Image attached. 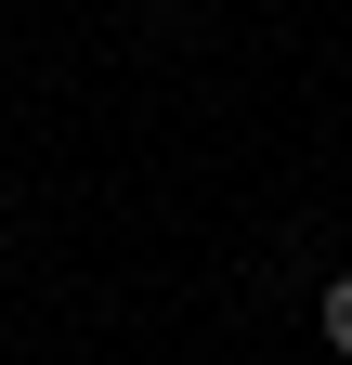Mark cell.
Wrapping results in <instances>:
<instances>
[{
    "label": "cell",
    "mask_w": 352,
    "mask_h": 365,
    "mask_svg": "<svg viewBox=\"0 0 352 365\" xmlns=\"http://www.w3.org/2000/svg\"><path fill=\"white\" fill-rule=\"evenodd\" d=\"M326 352H352V274H326Z\"/></svg>",
    "instance_id": "6da1fadb"
}]
</instances>
